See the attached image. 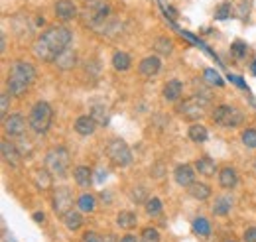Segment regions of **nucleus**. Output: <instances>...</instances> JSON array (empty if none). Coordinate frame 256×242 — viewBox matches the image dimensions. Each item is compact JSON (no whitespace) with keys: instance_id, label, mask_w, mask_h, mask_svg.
<instances>
[{"instance_id":"obj_30","label":"nucleus","mask_w":256,"mask_h":242,"mask_svg":"<svg viewBox=\"0 0 256 242\" xmlns=\"http://www.w3.org/2000/svg\"><path fill=\"white\" fill-rule=\"evenodd\" d=\"M36 185L40 187V189H48V187H52V172L50 170H40V172H36Z\"/></svg>"},{"instance_id":"obj_16","label":"nucleus","mask_w":256,"mask_h":242,"mask_svg":"<svg viewBox=\"0 0 256 242\" xmlns=\"http://www.w3.org/2000/svg\"><path fill=\"white\" fill-rule=\"evenodd\" d=\"M182 92H184V85H182L180 79H172V81H168V83L164 85V98H166L168 102L180 100Z\"/></svg>"},{"instance_id":"obj_47","label":"nucleus","mask_w":256,"mask_h":242,"mask_svg":"<svg viewBox=\"0 0 256 242\" xmlns=\"http://www.w3.org/2000/svg\"><path fill=\"white\" fill-rule=\"evenodd\" d=\"M0 46H2V48H0V50H2V52H4V50H6V36H4V34H2V42H0Z\"/></svg>"},{"instance_id":"obj_2","label":"nucleus","mask_w":256,"mask_h":242,"mask_svg":"<svg viewBox=\"0 0 256 242\" xmlns=\"http://www.w3.org/2000/svg\"><path fill=\"white\" fill-rule=\"evenodd\" d=\"M36 81V69H34L32 63L28 61H14L12 67H10V73H8V89L12 94L16 96H22L24 92L30 89Z\"/></svg>"},{"instance_id":"obj_41","label":"nucleus","mask_w":256,"mask_h":242,"mask_svg":"<svg viewBox=\"0 0 256 242\" xmlns=\"http://www.w3.org/2000/svg\"><path fill=\"white\" fill-rule=\"evenodd\" d=\"M244 240L246 242H256V226H250L244 230Z\"/></svg>"},{"instance_id":"obj_44","label":"nucleus","mask_w":256,"mask_h":242,"mask_svg":"<svg viewBox=\"0 0 256 242\" xmlns=\"http://www.w3.org/2000/svg\"><path fill=\"white\" fill-rule=\"evenodd\" d=\"M44 218H46L44 212H34V220H36V222H44Z\"/></svg>"},{"instance_id":"obj_15","label":"nucleus","mask_w":256,"mask_h":242,"mask_svg":"<svg viewBox=\"0 0 256 242\" xmlns=\"http://www.w3.org/2000/svg\"><path fill=\"white\" fill-rule=\"evenodd\" d=\"M160 67H162V61L158 56H148V58H144V60L140 61L138 71H140L144 77H154V75L160 71Z\"/></svg>"},{"instance_id":"obj_6","label":"nucleus","mask_w":256,"mask_h":242,"mask_svg":"<svg viewBox=\"0 0 256 242\" xmlns=\"http://www.w3.org/2000/svg\"><path fill=\"white\" fill-rule=\"evenodd\" d=\"M207 106H209V100L201 94H195V96H190V98H186L184 102L178 104V112L188 120H197V118L205 116Z\"/></svg>"},{"instance_id":"obj_40","label":"nucleus","mask_w":256,"mask_h":242,"mask_svg":"<svg viewBox=\"0 0 256 242\" xmlns=\"http://www.w3.org/2000/svg\"><path fill=\"white\" fill-rule=\"evenodd\" d=\"M144 195H146V189L144 187H134V191H132V199L134 201H144Z\"/></svg>"},{"instance_id":"obj_48","label":"nucleus","mask_w":256,"mask_h":242,"mask_svg":"<svg viewBox=\"0 0 256 242\" xmlns=\"http://www.w3.org/2000/svg\"><path fill=\"white\" fill-rule=\"evenodd\" d=\"M252 75H256V61L252 63Z\"/></svg>"},{"instance_id":"obj_49","label":"nucleus","mask_w":256,"mask_h":242,"mask_svg":"<svg viewBox=\"0 0 256 242\" xmlns=\"http://www.w3.org/2000/svg\"><path fill=\"white\" fill-rule=\"evenodd\" d=\"M254 170H256V164H254Z\"/></svg>"},{"instance_id":"obj_34","label":"nucleus","mask_w":256,"mask_h":242,"mask_svg":"<svg viewBox=\"0 0 256 242\" xmlns=\"http://www.w3.org/2000/svg\"><path fill=\"white\" fill-rule=\"evenodd\" d=\"M242 144L246 146V148H252L254 150L256 148V130L254 128H246L244 132H242Z\"/></svg>"},{"instance_id":"obj_42","label":"nucleus","mask_w":256,"mask_h":242,"mask_svg":"<svg viewBox=\"0 0 256 242\" xmlns=\"http://www.w3.org/2000/svg\"><path fill=\"white\" fill-rule=\"evenodd\" d=\"M228 79H230V81H232L234 85H238L240 89H246V83H242V81H240V77H234V75H230Z\"/></svg>"},{"instance_id":"obj_1","label":"nucleus","mask_w":256,"mask_h":242,"mask_svg":"<svg viewBox=\"0 0 256 242\" xmlns=\"http://www.w3.org/2000/svg\"><path fill=\"white\" fill-rule=\"evenodd\" d=\"M71 32L65 26H50L48 30H44L38 40L34 42L32 50L34 56L42 61H56V58L64 52L65 48H69L71 44Z\"/></svg>"},{"instance_id":"obj_9","label":"nucleus","mask_w":256,"mask_h":242,"mask_svg":"<svg viewBox=\"0 0 256 242\" xmlns=\"http://www.w3.org/2000/svg\"><path fill=\"white\" fill-rule=\"evenodd\" d=\"M52 203H54V211L64 216L65 212L73 209V193H71V189L69 187H56Z\"/></svg>"},{"instance_id":"obj_23","label":"nucleus","mask_w":256,"mask_h":242,"mask_svg":"<svg viewBox=\"0 0 256 242\" xmlns=\"http://www.w3.org/2000/svg\"><path fill=\"white\" fill-rule=\"evenodd\" d=\"M136 220H138V218H136V214L132 211H120L116 214V224H118L120 228H126V230L136 226Z\"/></svg>"},{"instance_id":"obj_22","label":"nucleus","mask_w":256,"mask_h":242,"mask_svg":"<svg viewBox=\"0 0 256 242\" xmlns=\"http://www.w3.org/2000/svg\"><path fill=\"white\" fill-rule=\"evenodd\" d=\"M64 224L69 228V230H79L81 226H83V216H81V212L79 211H67L64 214Z\"/></svg>"},{"instance_id":"obj_20","label":"nucleus","mask_w":256,"mask_h":242,"mask_svg":"<svg viewBox=\"0 0 256 242\" xmlns=\"http://www.w3.org/2000/svg\"><path fill=\"white\" fill-rule=\"evenodd\" d=\"M73 180L77 182V185H81V187H89L91 182H93V172L87 166H77L73 170Z\"/></svg>"},{"instance_id":"obj_3","label":"nucleus","mask_w":256,"mask_h":242,"mask_svg":"<svg viewBox=\"0 0 256 242\" xmlns=\"http://www.w3.org/2000/svg\"><path fill=\"white\" fill-rule=\"evenodd\" d=\"M83 16H85V24L95 30H102L112 20L110 6L102 0H89V4L83 10Z\"/></svg>"},{"instance_id":"obj_5","label":"nucleus","mask_w":256,"mask_h":242,"mask_svg":"<svg viewBox=\"0 0 256 242\" xmlns=\"http://www.w3.org/2000/svg\"><path fill=\"white\" fill-rule=\"evenodd\" d=\"M52 120H54V110L52 106L46 102V100H40L32 106V112H30V128H32L36 134H46L52 126Z\"/></svg>"},{"instance_id":"obj_32","label":"nucleus","mask_w":256,"mask_h":242,"mask_svg":"<svg viewBox=\"0 0 256 242\" xmlns=\"http://www.w3.org/2000/svg\"><path fill=\"white\" fill-rule=\"evenodd\" d=\"M140 242H160V232L152 226H146L140 232Z\"/></svg>"},{"instance_id":"obj_13","label":"nucleus","mask_w":256,"mask_h":242,"mask_svg":"<svg viewBox=\"0 0 256 242\" xmlns=\"http://www.w3.org/2000/svg\"><path fill=\"white\" fill-rule=\"evenodd\" d=\"M56 14H58L60 20L69 22V20L77 18L79 10H77V6H75L71 0H58V2H56Z\"/></svg>"},{"instance_id":"obj_31","label":"nucleus","mask_w":256,"mask_h":242,"mask_svg":"<svg viewBox=\"0 0 256 242\" xmlns=\"http://www.w3.org/2000/svg\"><path fill=\"white\" fill-rule=\"evenodd\" d=\"M162 209H164V205H162V201L158 197H152V199H146V212L148 214H152V216H156V214H160Z\"/></svg>"},{"instance_id":"obj_4","label":"nucleus","mask_w":256,"mask_h":242,"mask_svg":"<svg viewBox=\"0 0 256 242\" xmlns=\"http://www.w3.org/2000/svg\"><path fill=\"white\" fill-rule=\"evenodd\" d=\"M44 162H46V170H50L52 176L65 178L67 172H69V166H71V156H69V150H67V148L56 146V148L48 150Z\"/></svg>"},{"instance_id":"obj_18","label":"nucleus","mask_w":256,"mask_h":242,"mask_svg":"<svg viewBox=\"0 0 256 242\" xmlns=\"http://www.w3.org/2000/svg\"><path fill=\"white\" fill-rule=\"evenodd\" d=\"M219 183H221V187L224 189H232L236 183H238V174H236V170L234 168H223L221 172H219Z\"/></svg>"},{"instance_id":"obj_45","label":"nucleus","mask_w":256,"mask_h":242,"mask_svg":"<svg viewBox=\"0 0 256 242\" xmlns=\"http://www.w3.org/2000/svg\"><path fill=\"white\" fill-rule=\"evenodd\" d=\"M120 242H138V238H136V236H132V234H126Z\"/></svg>"},{"instance_id":"obj_36","label":"nucleus","mask_w":256,"mask_h":242,"mask_svg":"<svg viewBox=\"0 0 256 242\" xmlns=\"http://www.w3.org/2000/svg\"><path fill=\"white\" fill-rule=\"evenodd\" d=\"M230 52H232L234 58H242V56L246 54V46H244L242 42H234L232 48H230Z\"/></svg>"},{"instance_id":"obj_35","label":"nucleus","mask_w":256,"mask_h":242,"mask_svg":"<svg viewBox=\"0 0 256 242\" xmlns=\"http://www.w3.org/2000/svg\"><path fill=\"white\" fill-rule=\"evenodd\" d=\"M8 108H10V98H8L6 92H2V94H0V116H2V118H6Z\"/></svg>"},{"instance_id":"obj_38","label":"nucleus","mask_w":256,"mask_h":242,"mask_svg":"<svg viewBox=\"0 0 256 242\" xmlns=\"http://www.w3.org/2000/svg\"><path fill=\"white\" fill-rule=\"evenodd\" d=\"M81 242H104V238H102L100 234L93 232V230H89V232H85V234H83Z\"/></svg>"},{"instance_id":"obj_43","label":"nucleus","mask_w":256,"mask_h":242,"mask_svg":"<svg viewBox=\"0 0 256 242\" xmlns=\"http://www.w3.org/2000/svg\"><path fill=\"white\" fill-rule=\"evenodd\" d=\"M102 180H106V170H100L98 176H96V182L98 183H102Z\"/></svg>"},{"instance_id":"obj_33","label":"nucleus","mask_w":256,"mask_h":242,"mask_svg":"<svg viewBox=\"0 0 256 242\" xmlns=\"http://www.w3.org/2000/svg\"><path fill=\"white\" fill-rule=\"evenodd\" d=\"M203 79H205L209 85H217V87L223 85V79H221V75H219L215 69H205V71H203Z\"/></svg>"},{"instance_id":"obj_27","label":"nucleus","mask_w":256,"mask_h":242,"mask_svg":"<svg viewBox=\"0 0 256 242\" xmlns=\"http://www.w3.org/2000/svg\"><path fill=\"white\" fill-rule=\"evenodd\" d=\"M77 207L81 212H93L96 207V199L91 193H83L79 199H77Z\"/></svg>"},{"instance_id":"obj_10","label":"nucleus","mask_w":256,"mask_h":242,"mask_svg":"<svg viewBox=\"0 0 256 242\" xmlns=\"http://www.w3.org/2000/svg\"><path fill=\"white\" fill-rule=\"evenodd\" d=\"M0 150H2V158L6 164H10L12 168H18L22 164V152L18 150V146L14 142H8V140H2L0 144Z\"/></svg>"},{"instance_id":"obj_7","label":"nucleus","mask_w":256,"mask_h":242,"mask_svg":"<svg viewBox=\"0 0 256 242\" xmlns=\"http://www.w3.org/2000/svg\"><path fill=\"white\" fill-rule=\"evenodd\" d=\"M213 120L217 122L219 126L223 128H236L244 122V114L236 108V106H230V104H219L215 110H213Z\"/></svg>"},{"instance_id":"obj_19","label":"nucleus","mask_w":256,"mask_h":242,"mask_svg":"<svg viewBox=\"0 0 256 242\" xmlns=\"http://www.w3.org/2000/svg\"><path fill=\"white\" fill-rule=\"evenodd\" d=\"M195 170H197L201 176L211 178V176H215V174H217V164H215L211 158L203 156V158H199V160L195 162Z\"/></svg>"},{"instance_id":"obj_14","label":"nucleus","mask_w":256,"mask_h":242,"mask_svg":"<svg viewBox=\"0 0 256 242\" xmlns=\"http://www.w3.org/2000/svg\"><path fill=\"white\" fill-rule=\"evenodd\" d=\"M56 67L58 69H62V71H69V69H73L75 65H77V54H75V50L73 48H65L64 52L56 58Z\"/></svg>"},{"instance_id":"obj_25","label":"nucleus","mask_w":256,"mask_h":242,"mask_svg":"<svg viewBox=\"0 0 256 242\" xmlns=\"http://www.w3.org/2000/svg\"><path fill=\"white\" fill-rule=\"evenodd\" d=\"M130 65H132V60H130L128 54H124V52H114V56H112V67L116 71H128Z\"/></svg>"},{"instance_id":"obj_11","label":"nucleus","mask_w":256,"mask_h":242,"mask_svg":"<svg viewBox=\"0 0 256 242\" xmlns=\"http://www.w3.org/2000/svg\"><path fill=\"white\" fill-rule=\"evenodd\" d=\"M26 130V120L20 114H10L4 118V132L8 136H22Z\"/></svg>"},{"instance_id":"obj_46","label":"nucleus","mask_w":256,"mask_h":242,"mask_svg":"<svg viewBox=\"0 0 256 242\" xmlns=\"http://www.w3.org/2000/svg\"><path fill=\"white\" fill-rule=\"evenodd\" d=\"M104 242H118V240H116L114 234H106V236H104Z\"/></svg>"},{"instance_id":"obj_28","label":"nucleus","mask_w":256,"mask_h":242,"mask_svg":"<svg viewBox=\"0 0 256 242\" xmlns=\"http://www.w3.org/2000/svg\"><path fill=\"white\" fill-rule=\"evenodd\" d=\"M193 232L199 234V236H203V238H207V236L211 234V224H209V220H207L205 216H197V218L193 220Z\"/></svg>"},{"instance_id":"obj_29","label":"nucleus","mask_w":256,"mask_h":242,"mask_svg":"<svg viewBox=\"0 0 256 242\" xmlns=\"http://www.w3.org/2000/svg\"><path fill=\"white\" fill-rule=\"evenodd\" d=\"M190 138H192L193 142H197V144H201V142H205L207 140V128L205 126H201V124H192L190 126Z\"/></svg>"},{"instance_id":"obj_24","label":"nucleus","mask_w":256,"mask_h":242,"mask_svg":"<svg viewBox=\"0 0 256 242\" xmlns=\"http://www.w3.org/2000/svg\"><path fill=\"white\" fill-rule=\"evenodd\" d=\"M154 52L160 54V56H170V54L174 52V42H172L170 38H166V36L156 38V40H154Z\"/></svg>"},{"instance_id":"obj_12","label":"nucleus","mask_w":256,"mask_h":242,"mask_svg":"<svg viewBox=\"0 0 256 242\" xmlns=\"http://www.w3.org/2000/svg\"><path fill=\"white\" fill-rule=\"evenodd\" d=\"M174 178L176 183L182 185V187H190L195 183V170H193L190 164H184V166H178L176 172H174Z\"/></svg>"},{"instance_id":"obj_8","label":"nucleus","mask_w":256,"mask_h":242,"mask_svg":"<svg viewBox=\"0 0 256 242\" xmlns=\"http://www.w3.org/2000/svg\"><path fill=\"white\" fill-rule=\"evenodd\" d=\"M106 156L108 160L116 166V168H126L132 164V152L128 148V144L120 138H114L108 142L106 146Z\"/></svg>"},{"instance_id":"obj_39","label":"nucleus","mask_w":256,"mask_h":242,"mask_svg":"<svg viewBox=\"0 0 256 242\" xmlns=\"http://www.w3.org/2000/svg\"><path fill=\"white\" fill-rule=\"evenodd\" d=\"M230 16V6L228 4H221L219 8H217V18L219 20H226Z\"/></svg>"},{"instance_id":"obj_26","label":"nucleus","mask_w":256,"mask_h":242,"mask_svg":"<svg viewBox=\"0 0 256 242\" xmlns=\"http://www.w3.org/2000/svg\"><path fill=\"white\" fill-rule=\"evenodd\" d=\"M230 209H232V199H230V197H217V199H215L213 214H217V216H224Z\"/></svg>"},{"instance_id":"obj_37","label":"nucleus","mask_w":256,"mask_h":242,"mask_svg":"<svg viewBox=\"0 0 256 242\" xmlns=\"http://www.w3.org/2000/svg\"><path fill=\"white\" fill-rule=\"evenodd\" d=\"M93 118L96 120V124H106L108 122V116H106V112L102 114V108H93V114H91Z\"/></svg>"},{"instance_id":"obj_17","label":"nucleus","mask_w":256,"mask_h":242,"mask_svg":"<svg viewBox=\"0 0 256 242\" xmlns=\"http://www.w3.org/2000/svg\"><path fill=\"white\" fill-rule=\"evenodd\" d=\"M95 128H96V120L93 116H89V114L79 116V118L75 120V130H77V134H81V136H91V134L95 132Z\"/></svg>"},{"instance_id":"obj_21","label":"nucleus","mask_w":256,"mask_h":242,"mask_svg":"<svg viewBox=\"0 0 256 242\" xmlns=\"http://www.w3.org/2000/svg\"><path fill=\"white\" fill-rule=\"evenodd\" d=\"M188 191H190V195H192L193 199H197V201H205V199L211 197V187L207 183H193V185H190Z\"/></svg>"}]
</instances>
